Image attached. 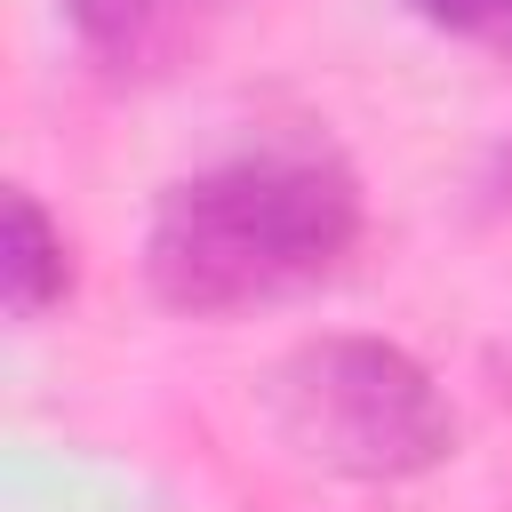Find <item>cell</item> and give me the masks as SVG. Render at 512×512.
Returning a JSON list of instances; mask_svg holds the SVG:
<instances>
[{
  "label": "cell",
  "instance_id": "3",
  "mask_svg": "<svg viewBox=\"0 0 512 512\" xmlns=\"http://www.w3.org/2000/svg\"><path fill=\"white\" fill-rule=\"evenodd\" d=\"M72 40L104 64V72H160L184 32H192V0H56Z\"/></svg>",
  "mask_w": 512,
  "mask_h": 512
},
{
  "label": "cell",
  "instance_id": "1",
  "mask_svg": "<svg viewBox=\"0 0 512 512\" xmlns=\"http://www.w3.org/2000/svg\"><path fill=\"white\" fill-rule=\"evenodd\" d=\"M360 240V184L312 144L232 152L176 176L144 232V280L168 312L216 320L320 288Z\"/></svg>",
  "mask_w": 512,
  "mask_h": 512
},
{
  "label": "cell",
  "instance_id": "2",
  "mask_svg": "<svg viewBox=\"0 0 512 512\" xmlns=\"http://www.w3.org/2000/svg\"><path fill=\"white\" fill-rule=\"evenodd\" d=\"M280 440L344 480H416L456 448V408L432 368L384 336H312L272 368Z\"/></svg>",
  "mask_w": 512,
  "mask_h": 512
},
{
  "label": "cell",
  "instance_id": "5",
  "mask_svg": "<svg viewBox=\"0 0 512 512\" xmlns=\"http://www.w3.org/2000/svg\"><path fill=\"white\" fill-rule=\"evenodd\" d=\"M424 24L440 32H472V40H512V0H408Z\"/></svg>",
  "mask_w": 512,
  "mask_h": 512
},
{
  "label": "cell",
  "instance_id": "4",
  "mask_svg": "<svg viewBox=\"0 0 512 512\" xmlns=\"http://www.w3.org/2000/svg\"><path fill=\"white\" fill-rule=\"evenodd\" d=\"M72 288V248L48 224V208L32 192H8V248H0V296L16 320H40L48 304H64Z\"/></svg>",
  "mask_w": 512,
  "mask_h": 512
}]
</instances>
